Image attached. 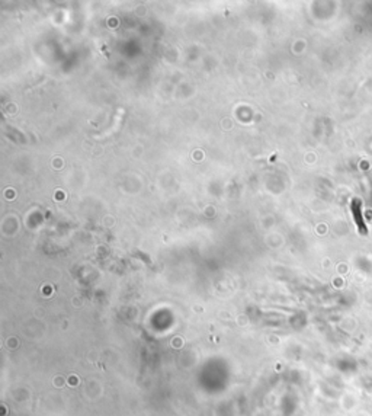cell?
<instances>
[{"instance_id": "cell-1", "label": "cell", "mask_w": 372, "mask_h": 416, "mask_svg": "<svg viewBox=\"0 0 372 416\" xmlns=\"http://www.w3.org/2000/svg\"><path fill=\"white\" fill-rule=\"evenodd\" d=\"M352 211H353V216H355V221H356V224H358V227H359L360 234H368V229H366L365 223L362 220V213H360V211H362V205H360L359 199H353V202H352Z\"/></svg>"}]
</instances>
